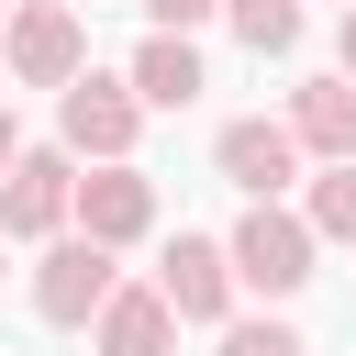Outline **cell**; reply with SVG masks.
Listing matches in <instances>:
<instances>
[{
	"label": "cell",
	"mask_w": 356,
	"mask_h": 356,
	"mask_svg": "<svg viewBox=\"0 0 356 356\" xmlns=\"http://www.w3.org/2000/svg\"><path fill=\"white\" fill-rule=\"evenodd\" d=\"M312 222L300 211H278V200H245V222L222 234V256H234V289H267V300H289L300 278H312Z\"/></svg>",
	"instance_id": "6da1fadb"
},
{
	"label": "cell",
	"mask_w": 356,
	"mask_h": 356,
	"mask_svg": "<svg viewBox=\"0 0 356 356\" xmlns=\"http://www.w3.org/2000/svg\"><path fill=\"white\" fill-rule=\"evenodd\" d=\"M134 134H145V100H134V78H100V67H78L67 89H56V145L67 156H134Z\"/></svg>",
	"instance_id": "7a4b0ae2"
},
{
	"label": "cell",
	"mask_w": 356,
	"mask_h": 356,
	"mask_svg": "<svg viewBox=\"0 0 356 356\" xmlns=\"http://www.w3.org/2000/svg\"><path fill=\"white\" fill-rule=\"evenodd\" d=\"M111 245L100 234H44V256H33V312L56 323V334H89V312L111 300Z\"/></svg>",
	"instance_id": "3957f363"
},
{
	"label": "cell",
	"mask_w": 356,
	"mask_h": 356,
	"mask_svg": "<svg viewBox=\"0 0 356 356\" xmlns=\"http://www.w3.org/2000/svg\"><path fill=\"white\" fill-rule=\"evenodd\" d=\"M67 200H78V156H67V145H22V156L0 167V234H11V245L67 234Z\"/></svg>",
	"instance_id": "277c9868"
},
{
	"label": "cell",
	"mask_w": 356,
	"mask_h": 356,
	"mask_svg": "<svg viewBox=\"0 0 356 356\" xmlns=\"http://www.w3.org/2000/svg\"><path fill=\"white\" fill-rule=\"evenodd\" d=\"M0 56H11V78H22V89H67V78L89 67V22H78L67 0H22V11H11V33H0Z\"/></svg>",
	"instance_id": "5b68a950"
},
{
	"label": "cell",
	"mask_w": 356,
	"mask_h": 356,
	"mask_svg": "<svg viewBox=\"0 0 356 356\" xmlns=\"http://www.w3.org/2000/svg\"><path fill=\"white\" fill-rule=\"evenodd\" d=\"M67 222H78V234H100V245L122 256V245H145V234H156V178H145L134 156H100V167L78 178V200H67Z\"/></svg>",
	"instance_id": "8992f818"
},
{
	"label": "cell",
	"mask_w": 356,
	"mask_h": 356,
	"mask_svg": "<svg viewBox=\"0 0 356 356\" xmlns=\"http://www.w3.org/2000/svg\"><path fill=\"white\" fill-rule=\"evenodd\" d=\"M211 167H222L245 200H278V189L300 178V134H289V122H267V111H245V122H222V134H211Z\"/></svg>",
	"instance_id": "52a82bcc"
},
{
	"label": "cell",
	"mask_w": 356,
	"mask_h": 356,
	"mask_svg": "<svg viewBox=\"0 0 356 356\" xmlns=\"http://www.w3.org/2000/svg\"><path fill=\"white\" fill-rule=\"evenodd\" d=\"M156 289H167L178 323H234V256H222L211 234H178L167 267H156Z\"/></svg>",
	"instance_id": "ba28073f"
},
{
	"label": "cell",
	"mask_w": 356,
	"mask_h": 356,
	"mask_svg": "<svg viewBox=\"0 0 356 356\" xmlns=\"http://www.w3.org/2000/svg\"><path fill=\"white\" fill-rule=\"evenodd\" d=\"M89 345H100V356H167V345H178L167 289H122V278H111V300L89 312Z\"/></svg>",
	"instance_id": "9c48e42d"
},
{
	"label": "cell",
	"mask_w": 356,
	"mask_h": 356,
	"mask_svg": "<svg viewBox=\"0 0 356 356\" xmlns=\"http://www.w3.org/2000/svg\"><path fill=\"white\" fill-rule=\"evenodd\" d=\"M122 78H134V100H145V111H189V100L211 89V78H200V44H189V33H145Z\"/></svg>",
	"instance_id": "30bf717a"
},
{
	"label": "cell",
	"mask_w": 356,
	"mask_h": 356,
	"mask_svg": "<svg viewBox=\"0 0 356 356\" xmlns=\"http://www.w3.org/2000/svg\"><path fill=\"white\" fill-rule=\"evenodd\" d=\"M289 134H300V156H356V78L334 67V78H300L289 89Z\"/></svg>",
	"instance_id": "8fae6325"
},
{
	"label": "cell",
	"mask_w": 356,
	"mask_h": 356,
	"mask_svg": "<svg viewBox=\"0 0 356 356\" xmlns=\"http://www.w3.org/2000/svg\"><path fill=\"white\" fill-rule=\"evenodd\" d=\"M300 222H312L323 245H356V156H323V178H312Z\"/></svg>",
	"instance_id": "7c38bea8"
},
{
	"label": "cell",
	"mask_w": 356,
	"mask_h": 356,
	"mask_svg": "<svg viewBox=\"0 0 356 356\" xmlns=\"http://www.w3.org/2000/svg\"><path fill=\"white\" fill-rule=\"evenodd\" d=\"M222 22H234L256 56H289V44H300V0H222Z\"/></svg>",
	"instance_id": "4fadbf2b"
},
{
	"label": "cell",
	"mask_w": 356,
	"mask_h": 356,
	"mask_svg": "<svg viewBox=\"0 0 356 356\" xmlns=\"http://www.w3.org/2000/svg\"><path fill=\"white\" fill-rule=\"evenodd\" d=\"M222 356H312L289 323H222Z\"/></svg>",
	"instance_id": "5bb4252c"
},
{
	"label": "cell",
	"mask_w": 356,
	"mask_h": 356,
	"mask_svg": "<svg viewBox=\"0 0 356 356\" xmlns=\"http://www.w3.org/2000/svg\"><path fill=\"white\" fill-rule=\"evenodd\" d=\"M211 11H222V0H145V22H156V33H200Z\"/></svg>",
	"instance_id": "9a60e30c"
},
{
	"label": "cell",
	"mask_w": 356,
	"mask_h": 356,
	"mask_svg": "<svg viewBox=\"0 0 356 356\" xmlns=\"http://www.w3.org/2000/svg\"><path fill=\"white\" fill-rule=\"evenodd\" d=\"M11 156H22V122H11V100H0V167H11Z\"/></svg>",
	"instance_id": "2e32d148"
},
{
	"label": "cell",
	"mask_w": 356,
	"mask_h": 356,
	"mask_svg": "<svg viewBox=\"0 0 356 356\" xmlns=\"http://www.w3.org/2000/svg\"><path fill=\"white\" fill-rule=\"evenodd\" d=\"M334 44H345V78H356V0H345V33H334Z\"/></svg>",
	"instance_id": "e0dca14e"
},
{
	"label": "cell",
	"mask_w": 356,
	"mask_h": 356,
	"mask_svg": "<svg viewBox=\"0 0 356 356\" xmlns=\"http://www.w3.org/2000/svg\"><path fill=\"white\" fill-rule=\"evenodd\" d=\"M0 256H11V234H0Z\"/></svg>",
	"instance_id": "ac0fdd59"
},
{
	"label": "cell",
	"mask_w": 356,
	"mask_h": 356,
	"mask_svg": "<svg viewBox=\"0 0 356 356\" xmlns=\"http://www.w3.org/2000/svg\"><path fill=\"white\" fill-rule=\"evenodd\" d=\"M0 33H11V22H0Z\"/></svg>",
	"instance_id": "d6986e66"
}]
</instances>
